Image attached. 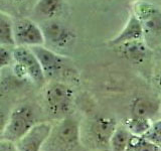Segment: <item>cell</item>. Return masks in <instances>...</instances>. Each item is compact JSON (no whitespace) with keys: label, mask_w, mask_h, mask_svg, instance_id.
Returning a JSON list of instances; mask_svg holds the SVG:
<instances>
[{"label":"cell","mask_w":161,"mask_h":151,"mask_svg":"<svg viewBox=\"0 0 161 151\" xmlns=\"http://www.w3.org/2000/svg\"><path fill=\"white\" fill-rule=\"evenodd\" d=\"M131 133L122 124H118L109 144V151H126Z\"/></svg>","instance_id":"16"},{"label":"cell","mask_w":161,"mask_h":151,"mask_svg":"<svg viewBox=\"0 0 161 151\" xmlns=\"http://www.w3.org/2000/svg\"><path fill=\"white\" fill-rule=\"evenodd\" d=\"M13 38L15 47L33 48L44 45L42 26L29 17L13 19Z\"/></svg>","instance_id":"7"},{"label":"cell","mask_w":161,"mask_h":151,"mask_svg":"<svg viewBox=\"0 0 161 151\" xmlns=\"http://www.w3.org/2000/svg\"><path fill=\"white\" fill-rule=\"evenodd\" d=\"M143 137L161 148V119L153 120Z\"/></svg>","instance_id":"19"},{"label":"cell","mask_w":161,"mask_h":151,"mask_svg":"<svg viewBox=\"0 0 161 151\" xmlns=\"http://www.w3.org/2000/svg\"><path fill=\"white\" fill-rule=\"evenodd\" d=\"M160 100L149 96H138L130 104V112L133 117L153 121L160 113Z\"/></svg>","instance_id":"11"},{"label":"cell","mask_w":161,"mask_h":151,"mask_svg":"<svg viewBox=\"0 0 161 151\" xmlns=\"http://www.w3.org/2000/svg\"><path fill=\"white\" fill-rule=\"evenodd\" d=\"M160 151H161V150H160Z\"/></svg>","instance_id":"25"},{"label":"cell","mask_w":161,"mask_h":151,"mask_svg":"<svg viewBox=\"0 0 161 151\" xmlns=\"http://www.w3.org/2000/svg\"><path fill=\"white\" fill-rule=\"evenodd\" d=\"M8 3H10L11 5H14V6H22V5H25L26 3H28L30 0H4Z\"/></svg>","instance_id":"23"},{"label":"cell","mask_w":161,"mask_h":151,"mask_svg":"<svg viewBox=\"0 0 161 151\" xmlns=\"http://www.w3.org/2000/svg\"><path fill=\"white\" fill-rule=\"evenodd\" d=\"M43 100L47 113L55 119L68 117L73 110L75 93L68 84L53 81L44 88Z\"/></svg>","instance_id":"2"},{"label":"cell","mask_w":161,"mask_h":151,"mask_svg":"<svg viewBox=\"0 0 161 151\" xmlns=\"http://www.w3.org/2000/svg\"><path fill=\"white\" fill-rule=\"evenodd\" d=\"M134 40H144V32L137 16L132 12L130 13L127 21L124 24L120 32L109 40L108 44L111 48H115L125 42H134Z\"/></svg>","instance_id":"12"},{"label":"cell","mask_w":161,"mask_h":151,"mask_svg":"<svg viewBox=\"0 0 161 151\" xmlns=\"http://www.w3.org/2000/svg\"><path fill=\"white\" fill-rule=\"evenodd\" d=\"M161 148L143 136L131 134L126 151H160Z\"/></svg>","instance_id":"17"},{"label":"cell","mask_w":161,"mask_h":151,"mask_svg":"<svg viewBox=\"0 0 161 151\" xmlns=\"http://www.w3.org/2000/svg\"><path fill=\"white\" fill-rule=\"evenodd\" d=\"M80 124L72 117H64L53 124L42 151H74L80 144Z\"/></svg>","instance_id":"1"},{"label":"cell","mask_w":161,"mask_h":151,"mask_svg":"<svg viewBox=\"0 0 161 151\" xmlns=\"http://www.w3.org/2000/svg\"><path fill=\"white\" fill-rule=\"evenodd\" d=\"M121 57L134 64H140L148 58L150 48L145 40H134L113 48Z\"/></svg>","instance_id":"13"},{"label":"cell","mask_w":161,"mask_h":151,"mask_svg":"<svg viewBox=\"0 0 161 151\" xmlns=\"http://www.w3.org/2000/svg\"><path fill=\"white\" fill-rule=\"evenodd\" d=\"M12 48L5 45H0V70L8 68L13 64Z\"/></svg>","instance_id":"20"},{"label":"cell","mask_w":161,"mask_h":151,"mask_svg":"<svg viewBox=\"0 0 161 151\" xmlns=\"http://www.w3.org/2000/svg\"><path fill=\"white\" fill-rule=\"evenodd\" d=\"M151 122H152V121L147 120V119L131 116L130 118L123 121L122 125H124L125 127L127 128V130L131 134L143 136L146 131L148 130V128L150 127Z\"/></svg>","instance_id":"18"},{"label":"cell","mask_w":161,"mask_h":151,"mask_svg":"<svg viewBox=\"0 0 161 151\" xmlns=\"http://www.w3.org/2000/svg\"><path fill=\"white\" fill-rule=\"evenodd\" d=\"M53 123L37 122L25 133L21 138L18 139L16 144L19 151H42L43 144L47 141Z\"/></svg>","instance_id":"10"},{"label":"cell","mask_w":161,"mask_h":151,"mask_svg":"<svg viewBox=\"0 0 161 151\" xmlns=\"http://www.w3.org/2000/svg\"><path fill=\"white\" fill-rule=\"evenodd\" d=\"M62 10L63 0H37L33 5L34 15L43 21L55 19Z\"/></svg>","instance_id":"14"},{"label":"cell","mask_w":161,"mask_h":151,"mask_svg":"<svg viewBox=\"0 0 161 151\" xmlns=\"http://www.w3.org/2000/svg\"><path fill=\"white\" fill-rule=\"evenodd\" d=\"M142 25L146 43H156L161 40V10L145 0H138L133 5L132 11Z\"/></svg>","instance_id":"4"},{"label":"cell","mask_w":161,"mask_h":151,"mask_svg":"<svg viewBox=\"0 0 161 151\" xmlns=\"http://www.w3.org/2000/svg\"><path fill=\"white\" fill-rule=\"evenodd\" d=\"M30 48L38 59L45 80L58 77V75L67 69L68 59L64 55L47 48L45 45H38Z\"/></svg>","instance_id":"8"},{"label":"cell","mask_w":161,"mask_h":151,"mask_svg":"<svg viewBox=\"0 0 161 151\" xmlns=\"http://www.w3.org/2000/svg\"><path fill=\"white\" fill-rule=\"evenodd\" d=\"M118 123L113 118L97 117L91 121L88 129V139L95 148L109 151V144Z\"/></svg>","instance_id":"9"},{"label":"cell","mask_w":161,"mask_h":151,"mask_svg":"<svg viewBox=\"0 0 161 151\" xmlns=\"http://www.w3.org/2000/svg\"><path fill=\"white\" fill-rule=\"evenodd\" d=\"M155 83H156V86H157L158 90L161 92V70L158 72L157 76H156V79H155Z\"/></svg>","instance_id":"24"},{"label":"cell","mask_w":161,"mask_h":151,"mask_svg":"<svg viewBox=\"0 0 161 151\" xmlns=\"http://www.w3.org/2000/svg\"><path fill=\"white\" fill-rule=\"evenodd\" d=\"M0 45L14 48L13 19L8 14L0 11Z\"/></svg>","instance_id":"15"},{"label":"cell","mask_w":161,"mask_h":151,"mask_svg":"<svg viewBox=\"0 0 161 151\" xmlns=\"http://www.w3.org/2000/svg\"><path fill=\"white\" fill-rule=\"evenodd\" d=\"M0 151H19L13 141L0 138Z\"/></svg>","instance_id":"21"},{"label":"cell","mask_w":161,"mask_h":151,"mask_svg":"<svg viewBox=\"0 0 161 151\" xmlns=\"http://www.w3.org/2000/svg\"><path fill=\"white\" fill-rule=\"evenodd\" d=\"M35 123L37 122L35 120V113L31 106H17L10 111L7 124L1 138L16 142Z\"/></svg>","instance_id":"5"},{"label":"cell","mask_w":161,"mask_h":151,"mask_svg":"<svg viewBox=\"0 0 161 151\" xmlns=\"http://www.w3.org/2000/svg\"><path fill=\"white\" fill-rule=\"evenodd\" d=\"M40 26L44 36V45L57 53L69 48L77 39L74 30L59 20L52 19L43 21Z\"/></svg>","instance_id":"6"},{"label":"cell","mask_w":161,"mask_h":151,"mask_svg":"<svg viewBox=\"0 0 161 151\" xmlns=\"http://www.w3.org/2000/svg\"><path fill=\"white\" fill-rule=\"evenodd\" d=\"M13 54V73L17 78L29 80L35 85H42L45 77L40 67L37 58L30 48L14 47Z\"/></svg>","instance_id":"3"},{"label":"cell","mask_w":161,"mask_h":151,"mask_svg":"<svg viewBox=\"0 0 161 151\" xmlns=\"http://www.w3.org/2000/svg\"><path fill=\"white\" fill-rule=\"evenodd\" d=\"M9 114H10V112L8 113V112H6V111H4L0 108V138H1V136L3 134V131L5 129V126H6V124H7Z\"/></svg>","instance_id":"22"}]
</instances>
